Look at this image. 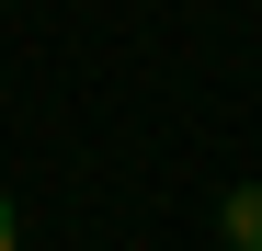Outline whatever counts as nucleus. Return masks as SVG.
Masks as SVG:
<instances>
[{
	"label": "nucleus",
	"instance_id": "2",
	"mask_svg": "<svg viewBox=\"0 0 262 251\" xmlns=\"http://www.w3.org/2000/svg\"><path fill=\"white\" fill-rule=\"evenodd\" d=\"M0 251H23V228H12V194H0Z\"/></svg>",
	"mask_w": 262,
	"mask_h": 251
},
{
	"label": "nucleus",
	"instance_id": "1",
	"mask_svg": "<svg viewBox=\"0 0 262 251\" xmlns=\"http://www.w3.org/2000/svg\"><path fill=\"white\" fill-rule=\"evenodd\" d=\"M228 240H239V251H262V183H239V194H228Z\"/></svg>",
	"mask_w": 262,
	"mask_h": 251
}]
</instances>
